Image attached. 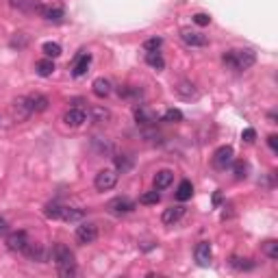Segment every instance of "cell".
Instances as JSON below:
<instances>
[{"mask_svg": "<svg viewBox=\"0 0 278 278\" xmlns=\"http://www.w3.org/2000/svg\"><path fill=\"white\" fill-rule=\"evenodd\" d=\"M191 20H194L198 26H209L211 24V16H207V13H196Z\"/></svg>", "mask_w": 278, "mask_h": 278, "instance_id": "38", "label": "cell"}, {"mask_svg": "<svg viewBox=\"0 0 278 278\" xmlns=\"http://www.w3.org/2000/svg\"><path fill=\"white\" fill-rule=\"evenodd\" d=\"M267 146H269V148H272L274 152H278V137H276V135H269V137H267Z\"/></svg>", "mask_w": 278, "mask_h": 278, "instance_id": "40", "label": "cell"}, {"mask_svg": "<svg viewBox=\"0 0 278 278\" xmlns=\"http://www.w3.org/2000/svg\"><path fill=\"white\" fill-rule=\"evenodd\" d=\"M39 13H42V16L48 20V22H61V20L65 18V11L61 9V7H44L42 5Z\"/></svg>", "mask_w": 278, "mask_h": 278, "instance_id": "19", "label": "cell"}, {"mask_svg": "<svg viewBox=\"0 0 278 278\" xmlns=\"http://www.w3.org/2000/svg\"><path fill=\"white\" fill-rule=\"evenodd\" d=\"M191 196H194V185H191L189 181H181V185H178V189H176V200L187 202Z\"/></svg>", "mask_w": 278, "mask_h": 278, "instance_id": "22", "label": "cell"}, {"mask_svg": "<svg viewBox=\"0 0 278 278\" xmlns=\"http://www.w3.org/2000/svg\"><path fill=\"white\" fill-rule=\"evenodd\" d=\"M183 215H185V207H183V204H176V207H170V209L163 211L161 222L165 224V226H174V224L181 220Z\"/></svg>", "mask_w": 278, "mask_h": 278, "instance_id": "15", "label": "cell"}, {"mask_svg": "<svg viewBox=\"0 0 278 278\" xmlns=\"http://www.w3.org/2000/svg\"><path fill=\"white\" fill-rule=\"evenodd\" d=\"M85 217V211L83 209H74V207H63L61 209V220L63 222H81Z\"/></svg>", "mask_w": 278, "mask_h": 278, "instance_id": "20", "label": "cell"}, {"mask_svg": "<svg viewBox=\"0 0 278 278\" xmlns=\"http://www.w3.org/2000/svg\"><path fill=\"white\" fill-rule=\"evenodd\" d=\"M117 94H120V98H126V100H130V98H142V89L139 87H133V85H122L120 89H117Z\"/></svg>", "mask_w": 278, "mask_h": 278, "instance_id": "27", "label": "cell"}, {"mask_svg": "<svg viewBox=\"0 0 278 278\" xmlns=\"http://www.w3.org/2000/svg\"><path fill=\"white\" fill-rule=\"evenodd\" d=\"M222 61L228 65L230 70L243 72L250 70L256 63V52L252 48H237V50H226L222 55Z\"/></svg>", "mask_w": 278, "mask_h": 278, "instance_id": "1", "label": "cell"}, {"mask_svg": "<svg viewBox=\"0 0 278 278\" xmlns=\"http://www.w3.org/2000/svg\"><path fill=\"white\" fill-rule=\"evenodd\" d=\"M241 139H243L246 144H252L254 139H256V130H254V128H246V130L241 133Z\"/></svg>", "mask_w": 278, "mask_h": 278, "instance_id": "39", "label": "cell"}, {"mask_svg": "<svg viewBox=\"0 0 278 278\" xmlns=\"http://www.w3.org/2000/svg\"><path fill=\"white\" fill-rule=\"evenodd\" d=\"M176 94L178 96H183V98H196L198 96V91H196V87H194V83H189V81H181L176 85Z\"/></svg>", "mask_w": 278, "mask_h": 278, "instance_id": "26", "label": "cell"}, {"mask_svg": "<svg viewBox=\"0 0 278 278\" xmlns=\"http://www.w3.org/2000/svg\"><path fill=\"white\" fill-rule=\"evenodd\" d=\"M115 183H117V172L111 170V168L100 170V172L96 174V178H94V185H96L98 191H109V189H113Z\"/></svg>", "mask_w": 278, "mask_h": 278, "instance_id": "3", "label": "cell"}, {"mask_svg": "<svg viewBox=\"0 0 278 278\" xmlns=\"http://www.w3.org/2000/svg\"><path fill=\"white\" fill-rule=\"evenodd\" d=\"M91 89H94V94L98 98H107V96H111V91H113V85H111L109 78L100 76V78H96V81L91 83Z\"/></svg>", "mask_w": 278, "mask_h": 278, "instance_id": "16", "label": "cell"}, {"mask_svg": "<svg viewBox=\"0 0 278 278\" xmlns=\"http://www.w3.org/2000/svg\"><path fill=\"white\" fill-rule=\"evenodd\" d=\"M163 122L178 124V122H183V113L178 109H168V111H165V115H163Z\"/></svg>", "mask_w": 278, "mask_h": 278, "instance_id": "33", "label": "cell"}, {"mask_svg": "<svg viewBox=\"0 0 278 278\" xmlns=\"http://www.w3.org/2000/svg\"><path fill=\"white\" fill-rule=\"evenodd\" d=\"M130 165H133V159H130V157H126V155H117L115 157V168L117 170L126 172V170H130Z\"/></svg>", "mask_w": 278, "mask_h": 278, "instance_id": "36", "label": "cell"}, {"mask_svg": "<svg viewBox=\"0 0 278 278\" xmlns=\"http://www.w3.org/2000/svg\"><path fill=\"white\" fill-rule=\"evenodd\" d=\"M172 181H174V172L172 170H159L157 174H155V189H168Z\"/></svg>", "mask_w": 278, "mask_h": 278, "instance_id": "17", "label": "cell"}, {"mask_svg": "<svg viewBox=\"0 0 278 278\" xmlns=\"http://www.w3.org/2000/svg\"><path fill=\"white\" fill-rule=\"evenodd\" d=\"M98 239V226L94 222H83L81 226L76 228V241L83 243V246H89Z\"/></svg>", "mask_w": 278, "mask_h": 278, "instance_id": "4", "label": "cell"}, {"mask_svg": "<svg viewBox=\"0 0 278 278\" xmlns=\"http://www.w3.org/2000/svg\"><path fill=\"white\" fill-rule=\"evenodd\" d=\"M61 204H57V202H48L44 207V215L46 217H50V220H61Z\"/></svg>", "mask_w": 278, "mask_h": 278, "instance_id": "29", "label": "cell"}, {"mask_svg": "<svg viewBox=\"0 0 278 278\" xmlns=\"http://www.w3.org/2000/svg\"><path fill=\"white\" fill-rule=\"evenodd\" d=\"M52 259H55V265H57V272L59 276L63 278H70L76 274V263H74V252L65 246V243H57L52 248Z\"/></svg>", "mask_w": 278, "mask_h": 278, "instance_id": "2", "label": "cell"}, {"mask_svg": "<svg viewBox=\"0 0 278 278\" xmlns=\"http://www.w3.org/2000/svg\"><path fill=\"white\" fill-rule=\"evenodd\" d=\"M29 100H31L33 113H44V111L48 109V98L42 94H33V96H29Z\"/></svg>", "mask_w": 278, "mask_h": 278, "instance_id": "24", "label": "cell"}, {"mask_svg": "<svg viewBox=\"0 0 278 278\" xmlns=\"http://www.w3.org/2000/svg\"><path fill=\"white\" fill-rule=\"evenodd\" d=\"M7 230H9V224H7L5 217H0V235H5Z\"/></svg>", "mask_w": 278, "mask_h": 278, "instance_id": "41", "label": "cell"}, {"mask_svg": "<svg viewBox=\"0 0 278 278\" xmlns=\"http://www.w3.org/2000/svg\"><path fill=\"white\" fill-rule=\"evenodd\" d=\"M26 246H29V235L24 230H16L7 237V248L13 250V252H24Z\"/></svg>", "mask_w": 278, "mask_h": 278, "instance_id": "8", "label": "cell"}, {"mask_svg": "<svg viewBox=\"0 0 278 278\" xmlns=\"http://www.w3.org/2000/svg\"><path fill=\"white\" fill-rule=\"evenodd\" d=\"M233 157H235V152L230 146H220L215 152H213V165L217 170H226L230 163H233Z\"/></svg>", "mask_w": 278, "mask_h": 278, "instance_id": "6", "label": "cell"}, {"mask_svg": "<svg viewBox=\"0 0 278 278\" xmlns=\"http://www.w3.org/2000/svg\"><path fill=\"white\" fill-rule=\"evenodd\" d=\"M181 39H183L185 46H189V48H202V46L209 44L207 35H202V33H198V31H191V29H183Z\"/></svg>", "mask_w": 278, "mask_h": 278, "instance_id": "5", "label": "cell"}, {"mask_svg": "<svg viewBox=\"0 0 278 278\" xmlns=\"http://www.w3.org/2000/svg\"><path fill=\"white\" fill-rule=\"evenodd\" d=\"M63 122L68 124V126H72V128H78V126H83V124L87 122V113H85L83 109H68L63 113Z\"/></svg>", "mask_w": 278, "mask_h": 278, "instance_id": "11", "label": "cell"}, {"mask_svg": "<svg viewBox=\"0 0 278 278\" xmlns=\"http://www.w3.org/2000/svg\"><path fill=\"white\" fill-rule=\"evenodd\" d=\"M263 252H265V256H269L272 261H276L278 259V241L276 239L263 241Z\"/></svg>", "mask_w": 278, "mask_h": 278, "instance_id": "30", "label": "cell"}, {"mask_svg": "<svg viewBox=\"0 0 278 278\" xmlns=\"http://www.w3.org/2000/svg\"><path fill=\"white\" fill-rule=\"evenodd\" d=\"M31 113H33V107H31L29 96H20L13 100V115H16L18 120H26Z\"/></svg>", "mask_w": 278, "mask_h": 278, "instance_id": "10", "label": "cell"}, {"mask_svg": "<svg viewBox=\"0 0 278 278\" xmlns=\"http://www.w3.org/2000/svg\"><path fill=\"white\" fill-rule=\"evenodd\" d=\"M194 254H196V261H198V265H202V267H207L211 259H213V250H211V243L209 241H200L196 246L194 250Z\"/></svg>", "mask_w": 278, "mask_h": 278, "instance_id": "12", "label": "cell"}, {"mask_svg": "<svg viewBox=\"0 0 278 278\" xmlns=\"http://www.w3.org/2000/svg\"><path fill=\"white\" fill-rule=\"evenodd\" d=\"M42 50H44V55L48 57V59H57V57H61V46H59L57 42H46L42 46Z\"/></svg>", "mask_w": 278, "mask_h": 278, "instance_id": "28", "label": "cell"}, {"mask_svg": "<svg viewBox=\"0 0 278 278\" xmlns=\"http://www.w3.org/2000/svg\"><path fill=\"white\" fill-rule=\"evenodd\" d=\"M24 254L29 256V259H33V261H39V263L46 261V252L42 250V246H39V243H31L29 241V246L24 248Z\"/></svg>", "mask_w": 278, "mask_h": 278, "instance_id": "21", "label": "cell"}, {"mask_svg": "<svg viewBox=\"0 0 278 278\" xmlns=\"http://www.w3.org/2000/svg\"><path fill=\"white\" fill-rule=\"evenodd\" d=\"M57 68H55V61L52 59H42V61H37L35 63V72L39 76H52V72H55Z\"/></svg>", "mask_w": 278, "mask_h": 278, "instance_id": "25", "label": "cell"}, {"mask_svg": "<svg viewBox=\"0 0 278 278\" xmlns=\"http://www.w3.org/2000/svg\"><path fill=\"white\" fill-rule=\"evenodd\" d=\"M230 265L235 269H252L254 263L250 259H241V256H230Z\"/></svg>", "mask_w": 278, "mask_h": 278, "instance_id": "31", "label": "cell"}, {"mask_svg": "<svg viewBox=\"0 0 278 278\" xmlns=\"http://www.w3.org/2000/svg\"><path fill=\"white\" fill-rule=\"evenodd\" d=\"M11 7L24 13H39V9H42L39 0H11Z\"/></svg>", "mask_w": 278, "mask_h": 278, "instance_id": "18", "label": "cell"}, {"mask_svg": "<svg viewBox=\"0 0 278 278\" xmlns=\"http://www.w3.org/2000/svg\"><path fill=\"white\" fill-rule=\"evenodd\" d=\"M133 115H135V122L139 124V126H155L157 120H159L155 111H150L148 107H144V104H139V107H135Z\"/></svg>", "mask_w": 278, "mask_h": 278, "instance_id": "7", "label": "cell"}, {"mask_svg": "<svg viewBox=\"0 0 278 278\" xmlns=\"http://www.w3.org/2000/svg\"><path fill=\"white\" fill-rule=\"evenodd\" d=\"M87 117L96 124H104L111 120V111L107 107H102V104H94V107L87 109Z\"/></svg>", "mask_w": 278, "mask_h": 278, "instance_id": "14", "label": "cell"}, {"mask_svg": "<svg viewBox=\"0 0 278 278\" xmlns=\"http://www.w3.org/2000/svg\"><path fill=\"white\" fill-rule=\"evenodd\" d=\"M146 63L150 65L152 70H157V72H161L165 68V59L161 57V52H146Z\"/></svg>", "mask_w": 278, "mask_h": 278, "instance_id": "23", "label": "cell"}, {"mask_svg": "<svg viewBox=\"0 0 278 278\" xmlns=\"http://www.w3.org/2000/svg\"><path fill=\"white\" fill-rule=\"evenodd\" d=\"M89 63H91V55H89V52H81V55L76 57L74 65H72V76H74V78H81L83 74H87Z\"/></svg>", "mask_w": 278, "mask_h": 278, "instance_id": "13", "label": "cell"}, {"mask_svg": "<svg viewBox=\"0 0 278 278\" xmlns=\"http://www.w3.org/2000/svg\"><path fill=\"white\" fill-rule=\"evenodd\" d=\"M16 35H18V37L11 39V46H13V48H24V46L29 44V37H26L24 33H16Z\"/></svg>", "mask_w": 278, "mask_h": 278, "instance_id": "37", "label": "cell"}, {"mask_svg": "<svg viewBox=\"0 0 278 278\" xmlns=\"http://www.w3.org/2000/svg\"><path fill=\"white\" fill-rule=\"evenodd\" d=\"M159 200H161V194L155 189V191H146V194H142V198H139V202L142 204H157Z\"/></svg>", "mask_w": 278, "mask_h": 278, "instance_id": "34", "label": "cell"}, {"mask_svg": "<svg viewBox=\"0 0 278 278\" xmlns=\"http://www.w3.org/2000/svg\"><path fill=\"white\" fill-rule=\"evenodd\" d=\"M133 209H135V202L128 200V198H113V200H109V204H107V211L109 213H115V215L130 213Z\"/></svg>", "mask_w": 278, "mask_h": 278, "instance_id": "9", "label": "cell"}, {"mask_svg": "<svg viewBox=\"0 0 278 278\" xmlns=\"http://www.w3.org/2000/svg\"><path fill=\"white\" fill-rule=\"evenodd\" d=\"M161 46H163L161 37H150V39H146V42H144V50L146 52H157Z\"/></svg>", "mask_w": 278, "mask_h": 278, "instance_id": "32", "label": "cell"}, {"mask_svg": "<svg viewBox=\"0 0 278 278\" xmlns=\"http://www.w3.org/2000/svg\"><path fill=\"white\" fill-rule=\"evenodd\" d=\"M233 174H235L237 181L246 178V176H248V163H246V161H237V163L233 165Z\"/></svg>", "mask_w": 278, "mask_h": 278, "instance_id": "35", "label": "cell"}]
</instances>
